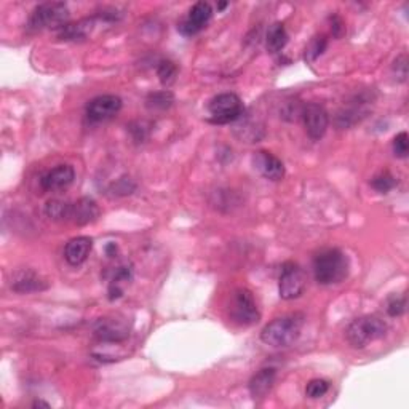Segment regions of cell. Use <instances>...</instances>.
<instances>
[{
    "label": "cell",
    "instance_id": "1",
    "mask_svg": "<svg viewBox=\"0 0 409 409\" xmlns=\"http://www.w3.org/2000/svg\"><path fill=\"white\" fill-rule=\"evenodd\" d=\"M304 320H306V317L299 312L288 313V315L272 320L270 323H267L262 328L261 340L266 345H270V347L275 349L288 347V345L295 344L299 336H301Z\"/></svg>",
    "mask_w": 409,
    "mask_h": 409
},
{
    "label": "cell",
    "instance_id": "2",
    "mask_svg": "<svg viewBox=\"0 0 409 409\" xmlns=\"http://www.w3.org/2000/svg\"><path fill=\"white\" fill-rule=\"evenodd\" d=\"M349 259L338 248L324 250L313 259V277L320 285H336L347 279Z\"/></svg>",
    "mask_w": 409,
    "mask_h": 409
},
{
    "label": "cell",
    "instance_id": "3",
    "mask_svg": "<svg viewBox=\"0 0 409 409\" xmlns=\"http://www.w3.org/2000/svg\"><path fill=\"white\" fill-rule=\"evenodd\" d=\"M69 7L64 2H46L40 3L33 10L28 21V29L31 33H39L44 29L60 31L67 24L69 19Z\"/></svg>",
    "mask_w": 409,
    "mask_h": 409
},
{
    "label": "cell",
    "instance_id": "4",
    "mask_svg": "<svg viewBox=\"0 0 409 409\" xmlns=\"http://www.w3.org/2000/svg\"><path fill=\"white\" fill-rule=\"evenodd\" d=\"M387 334V323L377 315H365L354 320L347 328V340L355 349L379 340Z\"/></svg>",
    "mask_w": 409,
    "mask_h": 409
},
{
    "label": "cell",
    "instance_id": "5",
    "mask_svg": "<svg viewBox=\"0 0 409 409\" xmlns=\"http://www.w3.org/2000/svg\"><path fill=\"white\" fill-rule=\"evenodd\" d=\"M229 315L235 323L242 324V327H250V324L258 323L261 313L253 293L246 290V288L235 290L232 293V297H230Z\"/></svg>",
    "mask_w": 409,
    "mask_h": 409
},
{
    "label": "cell",
    "instance_id": "6",
    "mask_svg": "<svg viewBox=\"0 0 409 409\" xmlns=\"http://www.w3.org/2000/svg\"><path fill=\"white\" fill-rule=\"evenodd\" d=\"M208 111L213 123H232L243 115V103L235 93H221L209 101Z\"/></svg>",
    "mask_w": 409,
    "mask_h": 409
},
{
    "label": "cell",
    "instance_id": "7",
    "mask_svg": "<svg viewBox=\"0 0 409 409\" xmlns=\"http://www.w3.org/2000/svg\"><path fill=\"white\" fill-rule=\"evenodd\" d=\"M307 285L306 272L296 262H285L281 267L279 293L285 301H293L302 295Z\"/></svg>",
    "mask_w": 409,
    "mask_h": 409
},
{
    "label": "cell",
    "instance_id": "8",
    "mask_svg": "<svg viewBox=\"0 0 409 409\" xmlns=\"http://www.w3.org/2000/svg\"><path fill=\"white\" fill-rule=\"evenodd\" d=\"M93 336L101 342H122L128 339L130 324L122 317L99 318L93 327Z\"/></svg>",
    "mask_w": 409,
    "mask_h": 409
},
{
    "label": "cell",
    "instance_id": "9",
    "mask_svg": "<svg viewBox=\"0 0 409 409\" xmlns=\"http://www.w3.org/2000/svg\"><path fill=\"white\" fill-rule=\"evenodd\" d=\"M301 117L304 120V125H306V131L308 138L313 141L322 139L324 133H327L328 125H329V115L322 104L311 103L306 104L302 107Z\"/></svg>",
    "mask_w": 409,
    "mask_h": 409
},
{
    "label": "cell",
    "instance_id": "10",
    "mask_svg": "<svg viewBox=\"0 0 409 409\" xmlns=\"http://www.w3.org/2000/svg\"><path fill=\"white\" fill-rule=\"evenodd\" d=\"M122 109V99L115 94H101L93 98L87 104V117L92 122H106V120L115 117Z\"/></svg>",
    "mask_w": 409,
    "mask_h": 409
},
{
    "label": "cell",
    "instance_id": "11",
    "mask_svg": "<svg viewBox=\"0 0 409 409\" xmlns=\"http://www.w3.org/2000/svg\"><path fill=\"white\" fill-rule=\"evenodd\" d=\"M213 17V8L208 2H197L189 10L187 17L177 24V31L186 37L195 35L200 33L203 28H207L209 19Z\"/></svg>",
    "mask_w": 409,
    "mask_h": 409
},
{
    "label": "cell",
    "instance_id": "12",
    "mask_svg": "<svg viewBox=\"0 0 409 409\" xmlns=\"http://www.w3.org/2000/svg\"><path fill=\"white\" fill-rule=\"evenodd\" d=\"M253 166L254 170L261 173V176H264L269 181H281L285 177V165L283 162L275 157L272 152L267 150H258L253 155Z\"/></svg>",
    "mask_w": 409,
    "mask_h": 409
},
{
    "label": "cell",
    "instance_id": "13",
    "mask_svg": "<svg viewBox=\"0 0 409 409\" xmlns=\"http://www.w3.org/2000/svg\"><path fill=\"white\" fill-rule=\"evenodd\" d=\"M76 180V171L71 165H58L53 170L45 173L40 180V186L45 192L64 191Z\"/></svg>",
    "mask_w": 409,
    "mask_h": 409
},
{
    "label": "cell",
    "instance_id": "14",
    "mask_svg": "<svg viewBox=\"0 0 409 409\" xmlns=\"http://www.w3.org/2000/svg\"><path fill=\"white\" fill-rule=\"evenodd\" d=\"M49 288L46 280L42 279L39 274H35L31 269H23L15 272L12 279V290L19 293V295H29V293L45 291Z\"/></svg>",
    "mask_w": 409,
    "mask_h": 409
},
{
    "label": "cell",
    "instance_id": "15",
    "mask_svg": "<svg viewBox=\"0 0 409 409\" xmlns=\"http://www.w3.org/2000/svg\"><path fill=\"white\" fill-rule=\"evenodd\" d=\"M275 379H277L275 368L269 366V368L259 369L253 377H251L248 384V390L251 393V397H253L254 400H261V398L269 395V392L275 384Z\"/></svg>",
    "mask_w": 409,
    "mask_h": 409
},
{
    "label": "cell",
    "instance_id": "16",
    "mask_svg": "<svg viewBox=\"0 0 409 409\" xmlns=\"http://www.w3.org/2000/svg\"><path fill=\"white\" fill-rule=\"evenodd\" d=\"M93 248V240L90 237H76L69 240V243L66 245L64 250V258L71 266H80L88 259V256L92 253Z\"/></svg>",
    "mask_w": 409,
    "mask_h": 409
},
{
    "label": "cell",
    "instance_id": "17",
    "mask_svg": "<svg viewBox=\"0 0 409 409\" xmlns=\"http://www.w3.org/2000/svg\"><path fill=\"white\" fill-rule=\"evenodd\" d=\"M99 218V207L92 198L83 197L76 203H72L71 221L77 225H87L94 223Z\"/></svg>",
    "mask_w": 409,
    "mask_h": 409
},
{
    "label": "cell",
    "instance_id": "18",
    "mask_svg": "<svg viewBox=\"0 0 409 409\" xmlns=\"http://www.w3.org/2000/svg\"><path fill=\"white\" fill-rule=\"evenodd\" d=\"M366 103H369V99L358 98L356 101H354L352 106L339 111L338 115H336V125H338L339 128H349L352 127V125L358 123L361 119L366 117V112H368L365 109Z\"/></svg>",
    "mask_w": 409,
    "mask_h": 409
},
{
    "label": "cell",
    "instance_id": "19",
    "mask_svg": "<svg viewBox=\"0 0 409 409\" xmlns=\"http://www.w3.org/2000/svg\"><path fill=\"white\" fill-rule=\"evenodd\" d=\"M96 18L80 19L77 23H67L64 28L58 31V39L61 40H83L92 34Z\"/></svg>",
    "mask_w": 409,
    "mask_h": 409
},
{
    "label": "cell",
    "instance_id": "20",
    "mask_svg": "<svg viewBox=\"0 0 409 409\" xmlns=\"http://www.w3.org/2000/svg\"><path fill=\"white\" fill-rule=\"evenodd\" d=\"M131 280H133V269H131V266L117 267L112 274L111 283H109V290H107L109 299H111V301H115V299L122 297L125 286L130 285Z\"/></svg>",
    "mask_w": 409,
    "mask_h": 409
},
{
    "label": "cell",
    "instance_id": "21",
    "mask_svg": "<svg viewBox=\"0 0 409 409\" xmlns=\"http://www.w3.org/2000/svg\"><path fill=\"white\" fill-rule=\"evenodd\" d=\"M288 44V33L283 23H274L267 31L266 46L270 53H280Z\"/></svg>",
    "mask_w": 409,
    "mask_h": 409
},
{
    "label": "cell",
    "instance_id": "22",
    "mask_svg": "<svg viewBox=\"0 0 409 409\" xmlns=\"http://www.w3.org/2000/svg\"><path fill=\"white\" fill-rule=\"evenodd\" d=\"M45 214L51 221H71L72 203L64 200H50L45 204Z\"/></svg>",
    "mask_w": 409,
    "mask_h": 409
},
{
    "label": "cell",
    "instance_id": "23",
    "mask_svg": "<svg viewBox=\"0 0 409 409\" xmlns=\"http://www.w3.org/2000/svg\"><path fill=\"white\" fill-rule=\"evenodd\" d=\"M173 103H175V96L168 90L150 93L149 96L146 98V107H148L149 111H166V109H170L173 106Z\"/></svg>",
    "mask_w": 409,
    "mask_h": 409
},
{
    "label": "cell",
    "instance_id": "24",
    "mask_svg": "<svg viewBox=\"0 0 409 409\" xmlns=\"http://www.w3.org/2000/svg\"><path fill=\"white\" fill-rule=\"evenodd\" d=\"M369 184H371L372 189H374L376 192L387 193L397 186V180H395V176H393L390 171H381V173H377L376 176H372Z\"/></svg>",
    "mask_w": 409,
    "mask_h": 409
},
{
    "label": "cell",
    "instance_id": "25",
    "mask_svg": "<svg viewBox=\"0 0 409 409\" xmlns=\"http://www.w3.org/2000/svg\"><path fill=\"white\" fill-rule=\"evenodd\" d=\"M157 76H159L162 85L168 87L176 80L177 67L173 61L164 60V61L159 62V66H157Z\"/></svg>",
    "mask_w": 409,
    "mask_h": 409
},
{
    "label": "cell",
    "instance_id": "26",
    "mask_svg": "<svg viewBox=\"0 0 409 409\" xmlns=\"http://www.w3.org/2000/svg\"><path fill=\"white\" fill-rule=\"evenodd\" d=\"M327 46H328L327 35H317V37H313L306 49V61L307 62L315 61L318 56H322L324 53Z\"/></svg>",
    "mask_w": 409,
    "mask_h": 409
},
{
    "label": "cell",
    "instance_id": "27",
    "mask_svg": "<svg viewBox=\"0 0 409 409\" xmlns=\"http://www.w3.org/2000/svg\"><path fill=\"white\" fill-rule=\"evenodd\" d=\"M329 390V382L324 379H312L306 387V395L312 400H317V398H322L328 393Z\"/></svg>",
    "mask_w": 409,
    "mask_h": 409
},
{
    "label": "cell",
    "instance_id": "28",
    "mask_svg": "<svg viewBox=\"0 0 409 409\" xmlns=\"http://www.w3.org/2000/svg\"><path fill=\"white\" fill-rule=\"evenodd\" d=\"M134 191H136V184L133 182V180H131V177H128V176L120 177V180L115 181L114 184L111 186V192L117 197L130 195V193H133Z\"/></svg>",
    "mask_w": 409,
    "mask_h": 409
},
{
    "label": "cell",
    "instance_id": "29",
    "mask_svg": "<svg viewBox=\"0 0 409 409\" xmlns=\"http://www.w3.org/2000/svg\"><path fill=\"white\" fill-rule=\"evenodd\" d=\"M387 313L389 317H401L406 312V296H390L387 301Z\"/></svg>",
    "mask_w": 409,
    "mask_h": 409
},
{
    "label": "cell",
    "instance_id": "30",
    "mask_svg": "<svg viewBox=\"0 0 409 409\" xmlns=\"http://www.w3.org/2000/svg\"><path fill=\"white\" fill-rule=\"evenodd\" d=\"M393 154L398 159H406L409 154V138L406 131H401L398 133L395 138H393Z\"/></svg>",
    "mask_w": 409,
    "mask_h": 409
},
{
    "label": "cell",
    "instance_id": "31",
    "mask_svg": "<svg viewBox=\"0 0 409 409\" xmlns=\"http://www.w3.org/2000/svg\"><path fill=\"white\" fill-rule=\"evenodd\" d=\"M393 71L397 72V77H400L401 82L406 80L408 77V58L406 55L398 56L395 62H393Z\"/></svg>",
    "mask_w": 409,
    "mask_h": 409
},
{
    "label": "cell",
    "instance_id": "32",
    "mask_svg": "<svg viewBox=\"0 0 409 409\" xmlns=\"http://www.w3.org/2000/svg\"><path fill=\"white\" fill-rule=\"evenodd\" d=\"M329 23H331V31H333V35L336 39H340L342 35L345 34V23L344 19L339 17V15H333L331 18H329Z\"/></svg>",
    "mask_w": 409,
    "mask_h": 409
},
{
    "label": "cell",
    "instance_id": "33",
    "mask_svg": "<svg viewBox=\"0 0 409 409\" xmlns=\"http://www.w3.org/2000/svg\"><path fill=\"white\" fill-rule=\"evenodd\" d=\"M130 131H131V134H133L134 141H138V143H139V141L143 143V141L148 138V130H146L144 123H141V122L131 123L130 125Z\"/></svg>",
    "mask_w": 409,
    "mask_h": 409
},
{
    "label": "cell",
    "instance_id": "34",
    "mask_svg": "<svg viewBox=\"0 0 409 409\" xmlns=\"http://www.w3.org/2000/svg\"><path fill=\"white\" fill-rule=\"evenodd\" d=\"M106 253H107L109 258H114L115 253H117V245H115V243L107 245V246H106Z\"/></svg>",
    "mask_w": 409,
    "mask_h": 409
},
{
    "label": "cell",
    "instance_id": "35",
    "mask_svg": "<svg viewBox=\"0 0 409 409\" xmlns=\"http://www.w3.org/2000/svg\"><path fill=\"white\" fill-rule=\"evenodd\" d=\"M33 406H34V408H50L49 403H45V401H42V400L34 401V405H33Z\"/></svg>",
    "mask_w": 409,
    "mask_h": 409
},
{
    "label": "cell",
    "instance_id": "36",
    "mask_svg": "<svg viewBox=\"0 0 409 409\" xmlns=\"http://www.w3.org/2000/svg\"><path fill=\"white\" fill-rule=\"evenodd\" d=\"M227 5H229L227 2H219L218 3V10H224L225 7H227Z\"/></svg>",
    "mask_w": 409,
    "mask_h": 409
}]
</instances>
